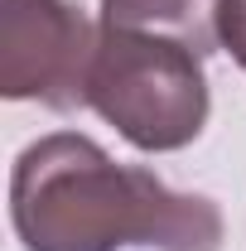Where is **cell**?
<instances>
[{
  "label": "cell",
  "mask_w": 246,
  "mask_h": 251,
  "mask_svg": "<svg viewBox=\"0 0 246 251\" xmlns=\"http://www.w3.org/2000/svg\"><path fill=\"white\" fill-rule=\"evenodd\" d=\"M10 222L25 251L222 247V213L213 198L179 193L154 169L111 159L77 130H53L20 150L10 174Z\"/></svg>",
  "instance_id": "6da1fadb"
},
{
  "label": "cell",
  "mask_w": 246,
  "mask_h": 251,
  "mask_svg": "<svg viewBox=\"0 0 246 251\" xmlns=\"http://www.w3.org/2000/svg\"><path fill=\"white\" fill-rule=\"evenodd\" d=\"M87 106L106 126H116L125 145L145 155L184 150L203 135L213 111L203 53H193L179 39L97 25Z\"/></svg>",
  "instance_id": "7a4b0ae2"
},
{
  "label": "cell",
  "mask_w": 246,
  "mask_h": 251,
  "mask_svg": "<svg viewBox=\"0 0 246 251\" xmlns=\"http://www.w3.org/2000/svg\"><path fill=\"white\" fill-rule=\"evenodd\" d=\"M97 29L73 0H0V97L87 106Z\"/></svg>",
  "instance_id": "3957f363"
},
{
  "label": "cell",
  "mask_w": 246,
  "mask_h": 251,
  "mask_svg": "<svg viewBox=\"0 0 246 251\" xmlns=\"http://www.w3.org/2000/svg\"><path fill=\"white\" fill-rule=\"evenodd\" d=\"M101 25L179 39L208 58L222 49V0H101Z\"/></svg>",
  "instance_id": "277c9868"
},
{
  "label": "cell",
  "mask_w": 246,
  "mask_h": 251,
  "mask_svg": "<svg viewBox=\"0 0 246 251\" xmlns=\"http://www.w3.org/2000/svg\"><path fill=\"white\" fill-rule=\"evenodd\" d=\"M222 49L246 73V0H222Z\"/></svg>",
  "instance_id": "5b68a950"
}]
</instances>
